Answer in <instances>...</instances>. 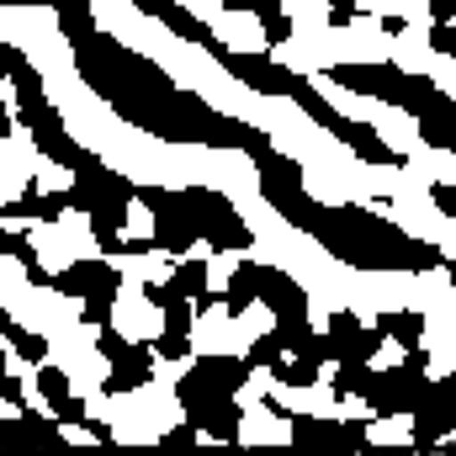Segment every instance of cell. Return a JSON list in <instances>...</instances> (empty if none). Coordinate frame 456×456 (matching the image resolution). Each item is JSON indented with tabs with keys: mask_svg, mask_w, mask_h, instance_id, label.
I'll return each mask as SVG.
<instances>
[{
	"mask_svg": "<svg viewBox=\"0 0 456 456\" xmlns=\"http://www.w3.org/2000/svg\"><path fill=\"white\" fill-rule=\"evenodd\" d=\"M181 197V213L191 218L197 228V239H208L213 249H224V255H244L249 244H255V228L239 218V208L218 197V191H208V186H186V191H175Z\"/></svg>",
	"mask_w": 456,
	"mask_h": 456,
	"instance_id": "6da1fadb",
	"label": "cell"
},
{
	"mask_svg": "<svg viewBox=\"0 0 456 456\" xmlns=\"http://www.w3.org/2000/svg\"><path fill=\"white\" fill-rule=\"evenodd\" d=\"M208 53L224 64L228 75L239 80V86H249L255 96H287L292 102V91L303 86V75L297 69H287V64H276L271 53H249V48H228L224 37H213L208 43Z\"/></svg>",
	"mask_w": 456,
	"mask_h": 456,
	"instance_id": "7a4b0ae2",
	"label": "cell"
},
{
	"mask_svg": "<svg viewBox=\"0 0 456 456\" xmlns=\"http://www.w3.org/2000/svg\"><path fill=\"white\" fill-rule=\"evenodd\" d=\"M96 350L112 361V377L102 382L112 398H122V393H143V387L154 382V350L138 345V340H127L122 330L102 324V330H96Z\"/></svg>",
	"mask_w": 456,
	"mask_h": 456,
	"instance_id": "3957f363",
	"label": "cell"
},
{
	"mask_svg": "<svg viewBox=\"0 0 456 456\" xmlns=\"http://www.w3.org/2000/svg\"><path fill=\"white\" fill-rule=\"evenodd\" d=\"M48 287H59L64 297H117V287H122V271H117L107 255H96V260H69Z\"/></svg>",
	"mask_w": 456,
	"mask_h": 456,
	"instance_id": "277c9868",
	"label": "cell"
},
{
	"mask_svg": "<svg viewBox=\"0 0 456 456\" xmlns=\"http://www.w3.org/2000/svg\"><path fill=\"white\" fill-rule=\"evenodd\" d=\"M37 393H43V403L53 409V419H59L64 430L86 419V403H80V393L69 387L64 366H48V361H37Z\"/></svg>",
	"mask_w": 456,
	"mask_h": 456,
	"instance_id": "5b68a950",
	"label": "cell"
},
{
	"mask_svg": "<svg viewBox=\"0 0 456 456\" xmlns=\"http://www.w3.org/2000/svg\"><path fill=\"white\" fill-rule=\"evenodd\" d=\"M64 213H69V191H37L32 181H27V191H21V197L0 202V218H5V224H21V218H37V224H59Z\"/></svg>",
	"mask_w": 456,
	"mask_h": 456,
	"instance_id": "8992f818",
	"label": "cell"
},
{
	"mask_svg": "<svg viewBox=\"0 0 456 456\" xmlns=\"http://www.w3.org/2000/svg\"><path fill=\"white\" fill-rule=\"evenodd\" d=\"M330 345H335V361H371L377 345H382V330H366L355 314H335L330 319Z\"/></svg>",
	"mask_w": 456,
	"mask_h": 456,
	"instance_id": "52a82bcc",
	"label": "cell"
},
{
	"mask_svg": "<svg viewBox=\"0 0 456 456\" xmlns=\"http://www.w3.org/2000/svg\"><path fill=\"white\" fill-rule=\"evenodd\" d=\"M249 371L255 366L244 355H191V377L208 382V387H218V393H239L249 382Z\"/></svg>",
	"mask_w": 456,
	"mask_h": 456,
	"instance_id": "ba28073f",
	"label": "cell"
},
{
	"mask_svg": "<svg viewBox=\"0 0 456 456\" xmlns=\"http://www.w3.org/2000/svg\"><path fill=\"white\" fill-rule=\"evenodd\" d=\"M170 297H186L197 308V319L213 308V292H208V260L202 255H186L175 271H170Z\"/></svg>",
	"mask_w": 456,
	"mask_h": 456,
	"instance_id": "9c48e42d",
	"label": "cell"
},
{
	"mask_svg": "<svg viewBox=\"0 0 456 456\" xmlns=\"http://www.w3.org/2000/svg\"><path fill=\"white\" fill-rule=\"evenodd\" d=\"M414 122H419V138H425L436 154L456 149V102H452V91H446L436 107H425V112L414 117Z\"/></svg>",
	"mask_w": 456,
	"mask_h": 456,
	"instance_id": "30bf717a",
	"label": "cell"
},
{
	"mask_svg": "<svg viewBox=\"0 0 456 456\" xmlns=\"http://www.w3.org/2000/svg\"><path fill=\"white\" fill-rule=\"evenodd\" d=\"M154 249H165V255H186L191 244H197V228H191V218L181 213V197H175V208L170 213H154Z\"/></svg>",
	"mask_w": 456,
	"mask_h": 456,
	"instance_id": "8fae6325",
	"label": "cell"
},
{
	"mask_svg": "<svg viewBox=\"0 0 456 456\" xmlns=\"http://www.w3.org/2000/svg\"><path fill=\"white\" fill-rule=\"evenodd\" d=\"M255 287H260V265H255V260H233V271H228V287H224L228 319H244V314L255 308Z\"/></svg>",
	"mask_w": 456,
	"mask_h": 456,
	"instance_id": "7c38bea8",
	"label": "cell"
},
{
	"mask_svg": "<svg viewBox=\"0 0 456 456\" xmlns=\"http://www.w3.org/2000/svg\"><path fill=\"white\" fill-rule=\"evenodd\" d=\"M0 249H5V255L27 271V281H32V287H48V281H53V271L37 260V244H32L21 228H5V233H0Z\"/></svg>",
	"mask_w": 456,
	"mask_h": 456,
	"instance_id": "4fadbf2b",
	"label": "cell"
},
{
	"mask_svg": "<svg viewBox=\"0 0 456 456\" xmlns=\"http://www.w3.org/2000/svg\"><path fill=\"white\" fill-rule=\"evenodd\" d=\"M53 11H59V32L69 37V48L86 43V37L96 32V11H91V0H53Z\"/></svg>",
	"mask_w": 456,
	"mask_h": 456,
	"instance_id": "5bb4252c",
	"label": "cell"
},
{
	"mask_svg": "<svg viewBox=\"0 0 456 456\" xmlns=\"http://www.w3.org/2000/svg\"><path fill=\"white\" fill-rule=\"evenodd\" d=\"M377 330H382V340H398L409 350V345L425 340V314H382Z\"/></svg>",
	"mask_w": 456,
	"mask_h": 456,
	"instance_id": "9a60e30c",
	"label": "cell"
},
{
	"mask_svg": "<svg viewBox=\"0 0 456 456\" xmlns=\"http://www.w3.org/2000/svg\"><path fill=\"white\" fill-rule=\"evenodd\" d=\"M271 377H276L281 387H319V377H324V366H308L303 355H281V361L271 366Z\"/></svg>",
	"mask_w": 456,
	"mask_h": 456,
	"instance_id": "2e32d148",
	"label": "cell"
},
{
	"mask_svg": "<svg viewBox=\"0 0 456 456\" xmlns=\"http://www.w3.org/2000/svg\"><path fill=\"white\" fill-rule=\"evenodd\" d=\"M260 16V37H265V48H281L287 37H292V16H287V5H271V11H255Z\"/></svg>",
	"mask_w": 456,
	"mask_h": 456,
	"instance_id": "e0dca14e",
	"label": "cell"
},
{
	"mask_svg": "<svg viewBox=\"0 0 456 456\" xmlns=\"http://www.w3.org/2000/svg\"><path fill=\"white\" fill-rule=\"evenodd\" d=\"M159 314H165V335H191V330H197V308H191L186 297H170Z\"/></svg>",
	"mask_w": 456,
	"mask_h": 456,
	"instance_id": "ac0fdd59",
	"label": "cell"
},
{
	"mask_svg": "<svg viewBox=\"0 0 456 456\" xmlns=\"http://www.w3.org/2000/svg\"><path fill=\"white\" fill-rule=\"evenodd\" d=\"M5 345H11L21 361H32V366H37V361H48V340H43L37 330H16V335H11Z\"/></svg>",
	"mask_w": 456,
	"mask_h": 456,
	"instance_id": "d6986e66",
	"label": "cell"
},
{
	"mask_svg": "<svg viewBox=\"0 0 456 456\" xmlns=\"http://www.w3.org/2000/svg\"><path fill=\"white\" fill-rule=\"evenodd\" d=\"M281 355H287V350H281V340H276L271 330H265L260 340H255V345H249V350H244V361H249V366H265V371H271V366H276Z\"/></svg>",
	"mask_w": 456,
	"mask_h": 456,
	"instance_id": "ffe728a7",
	"label": "cell"
},
{
	"mask_svg": "<svg viewBox=\"0 0 456 456\" xmlns=\"http://www.w3.org/2000/svg\"><path fill=\"white\" fill-rule=\"evenodd\" d=\"M149 350H154V361H191V335H159Z\"/></svg>",
	"mask_w": 456,
	"mask_h": 456,
	"instance_id": "44dd1931",
	"label": "cell"
},
{
	"mask_svg": "<svg viewBox=\"0 0 456 456\" xmlns=\"http://www.w3.org/2000/svg\"><path fill=\"white\" fill-rule=\"evenodd\" d=\"M430 48L436 59H456V21H430Z\"/></svg>",
	"mask_w": 456,
	"mask_h": 456,
	"instance_id": "7402d4cb",
	"label": "cell"
},
{
	"mask_svg": "<svg viewBox=\"0 0 456 456\" xmlns=\"http://www.w3.org/2000/svg\"><path fill=\"white\" fill-rule=\"evenodd\" d=\"M112 303L117 297H86V314H80V319H86L91 330H102V324H112Z\"/></svg>",
	"mask_w": 456,
	"mask_h": 456,
	"instance_id": "603a6c76",
	"label": "cell"
},
{
	"mask_svg": "<svg viewBox=\"0 0 456 456\" xmlns=\"http://www.w3.org/2000/svg\"><path fill=\"white\" fill-rule=\"evenodd\" d=\"M430 197H436V213H446V218H456V186H446V181H441V186H436Z\"/></svg>",
	"mask_w": 456,
	"mask_h": 456,
	"instance_id": "cb8c5ba5",
	"label": "cell"
},
{
	"mask_svg": "<svg viewBox=\"0 0 456 456\" xmlns=\"http://www.w3.org/2000/svg\"><path fill=\"white\" fill-rule=\"evenodd\" d=\"M16 64H27V53L21 48H11V43H0V80H11V69Z\"/></svg>",
	"mask_w": 456,
	"mask_h": 456,
	"instance_id": "d4e9b609",
	"label": "cell"
},
{
	"mask_svg": "<svg viewBox=\"0 0 456 456\" xmlns=\"http://www.w3.org/2000/svg\"><path fill=\"white\" fill-rule=\"evenodd\" d=\"M143 303H149V308H165V303H170V287H165V281H143Z\"/></svg>",
	"mask_w": 456,
	"mask_h": 456,
	"instance_id": "484cf974",
	"label": "cell"
},
{
	"mask_svg": "<svg viewBox=\"0 0 456 456\" xmlns=\"http://www.w3.org/2000/svg\"><path fill=\"white\" fill-rule=\"evenodd\" d=\"M430 21H456V0H430Z\"/></svg>",
	"mask_w": 456,
	"mask_h": 456,
	"instance_id": "4316f807",
	"label": "cell"
},
{
	"mask_svg": "<svg viewBox=\"0 0 456 456\" xmlns=\"http://www.w3.org/2000/svg\"><path fill=\"white\" fill-rule=\"evenodd\" d=\"M377 27H382V32H387V37H403V27H409V21H403V16H398V11H393V16H382V21H377Z\"/></svg>",
	"mask_w": 456,
	"mask_h": 456,
	"instance_id": "83f0119b",
	"label": "cell"
},
{
	"mask_svg": "<svg viewBox=\"0 0 456 456\" xmlns=\"http://www.w3.org/2000/svg\"><path fill=\"white\" fill-rule=\"evenodd\" d=\"M80 425L91 430V441H117V436H112V425H102V419H80Z\"/></svg>",
	"mask_w": 456,
	"mask_h": 456,
	"instance_id": "f1b7e54d",
	"label": "cell"
},
{
	"mask_svg": "<svg viewBox=\"0 0 456 456\" xmlns=\"http://www.w3.org/2000/svg\"><path fill=\"white\" fill-rule=\"evenodd\" d=\"M11 127H16V117L5 112V96H0V143H5V138H11Z\"/></svg>",
	"mask_w": 456,
	"mask_h": 456,
	"instance_id": "f546056e",
	"label": "cell"
},
{
	"mask_svg": "<svg viewBox=\"0 0 456 456\" xmlns=\"http://www.w3.org/2000/svg\"><path fill=\"white\" fill-rule=\"evenodd\" d=\"M0 5H53V0H0Z\"/></svg>",
	"mask_w": 456,
	"mask_h": 456,
	"instance_id": "4dcf8cb0",
	"label": "cell"
},
{
	"mask_svg": "<svg viewBox=\"0 0 456 456\" xmlns=\"http://www.w3.org/2000/svg\"><path fill=\"white\" fill-rule=\"evenodd\" d=\"M330 5H335V11H355V5H361V0H330Z\"/></svg>",
	"mask_w": 456,
	"mask_h": 456,
	"instance_id": "1f68e13d",
	"label": "cell"
},
{
	"mask_svg": "<svg viewBox=\"0 0 456 456\" xmlns=\"http://www.w3.org/2000/svg\"><path fill=\"white\" fill-rule=\"evenodd\" d=\"M0 377H5V345H0Z\"/></svg>",
	"mask_w": 456,
	"mask_h": 456,
	"instance_id": "d6a6232c",
	"label": "cell"
}]
</instances>
